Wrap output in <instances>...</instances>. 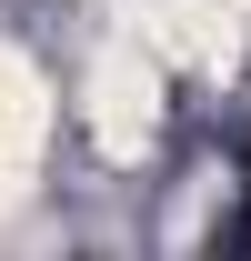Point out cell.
<instances>
[{
    "instance_id": "6da1fadb",
    "label": "cell",
    "mask_w": 251,
    "mask_h": 261,
    "mask_svg": "<svg viewBox=\"0 0 251 261\" xmlns=\"http://www.w3.org/2000/svg\"><path fill=\"white\" fill-rule=\"evenodd\" d=\"M40 81L10 50H0V201H20V181H31V161H40Z\"/></svg>"
}]
</instances>
